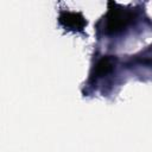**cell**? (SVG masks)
Instances as JSON below:
<instances>
[{
  "label": "cell",
  "instance_id": "1",
  "mask_svg": "<svg viewBox=\"0 0 152 152\" xmlns=\"http://www.w3.org/2000/svg\"><path fill=\"white\" fill-rule=\"evenodd\" d=\"M132 19L133 14L129 11L122 10L114 4L113 7H109V11L106 15V31L110 34L118 33L126 28Z\"/></svg>",
  "mask_w": 152,
  "mask_h": 152
},
{
  "label": "cell",
  "instance_id": "2",
  "mask_svg": "<svg viewBox=\"0 0 152 152\" xmlns=\"http://www.w3.org/2000/svg\"><path fill=\"white\" fill-rule=\"evenodd\" d=\"M59 23L64 27H68L69 30L74 31H82L87 25V21L81 13L69 11H63L59 14Z\"/></svg>",
  "mask_w": 152,
  "mask_h": 152
},
{
  "label": "cell",
  "instance_id": "3",
  "mask_svg": "<svg viewBox=\"0 0 152 152\" xmlns=\"http://www.w3.org/2000/svg\"><path fill=\"white\" fill-rule=\"evenodd\" d=\"M114 68V59L110 56H106L102 57L97 64L94 68V74L96 75V77H102L107 74H109Z\"/></svg>",
  "mask_w": 152,
  "mask_h": 152
}]
</instances>
